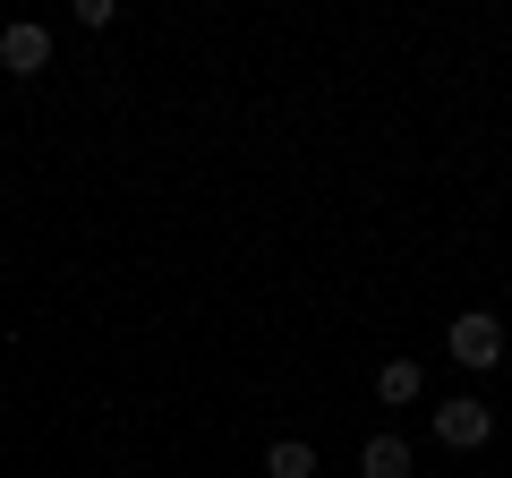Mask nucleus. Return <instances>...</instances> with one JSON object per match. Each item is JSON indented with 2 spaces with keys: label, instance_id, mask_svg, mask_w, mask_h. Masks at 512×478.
<instances>
[{
  "label": "nucleus",
  "instance_id": "f257e3e1",
  "mask_svg": "<svg viewBox=\"0 0 512 478\" xmlns=\"http://www.w3.org/2000/svg\"><path fill=\"white\" fill-rule=\"evenodd\" d=\"M444 350H453L461 368H495V359H504V325H495L487 308H470V316H453V333H444Z\"/></svg>",
  "mask_w": 512,
  "mask_h": 478
},
{
  "label": "nucleus",
  "instance_id": "f03ea898",
  "mask_svg": "<svg viewBox=\"0 0 512 478\" xmlns=\"http://www.w3.org/2000/svg\"><path fill=\"white\" fill-rule=\"evenodd\" d=\"M436 436L453 444V453H478V444L495 436V410H487V402H444V410H436Z\"/></svg>",
  "mask_w": 512,
  "mask_h": 478
},
{
  "label": "nucleus",
  "instance_id": "7ed1b4c3",
  "mask_svg": "<svg viewBox=\"0 0 512 478\" xmlns=\"http://www.w3.org/2000/svg\"><path fill=\"white\" fill-rule=\"evenodd\" d=\"M43 60H52V35H43L35 18H18V26H0V69H9V77H35Z\"/></svg>",
  "mask_w": 512,
  "mask_h": 478
},
{
  "label": "nucleus",
  "instance_id": "20e7f679",
  "mask_svg": "<svg viewBox=\"0 0 512 478\" xmlns=\"http://www.w3.org/2000/svg\"><path fill=\"white\" fill-rule=\"evenodd\" d=\"M359 478H410V444H402V436H367Z\"/></svg>",
  "mask_w": 512,
  "mask_h": 478
},
{
  "label": "nucleus",
  "instance_id": "39448f33",
  "mask_svg": "<svg viewBox=\"0 0 512 478\" xmlns=\"http://www.w3.org/2000/svg\"><path fill=\"white\" fill-rule=\"evenodd\" d=\"M265 478H316V453H308L299 436H282L274 453H265Z\"/></svg>",
  "mask_w": 512,
  "mask_h": 478
},
{
  "label": "nucleus",
  "instance_id": "423d86ee",
  "mask_svg": "<svg viewBox=\"0 0 512 478\" xmlns=\"http://www.w3.org/2000/svg\"><path fill=\"white\" fill-rule=\"evenodd\" d=\"M376 393H384V402H419V368H410V359H384V368H376Z\"/></svg>",
  "mask_w": 512,
  "mask_h": 478
}]
</instances>
